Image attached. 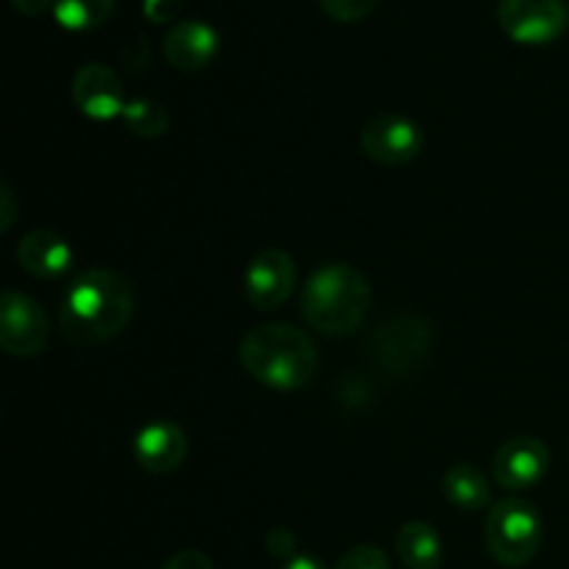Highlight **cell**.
I'll use <instances>...</instances> for the list:
<instances>
[{"instance_id": "obj_1", "label": "cell", "mask_w": 569, "mask_h": 569, "mask_svg": "<svg viewBox=\"0 0 569 569\" xmlns=\"http://www.w3.org/2000/svg\"><path fill=\"white\" fill-rule=\"evenodd\" d=\"M131 315V283L109 267H89L78 272L61 298V331L81 348L120 337Z\"/></svg>"}, {"instance_id": "obj_2", "label": "cell", "mask_w": 569, "mask_h": 569, "mask_svg": "<svg viewBox=\"0 0 569 569\" xmlns=\"http://www.w3.org/2000/svg\"><path fill=\"white\" fill-rule=\"evenodd\" d=\"M239 361L253 381L276 392L309 387L317 376L315 342L287 322H267L244 333L239 342Z\"/></svg>"}, {"instance_id": "obj_3", "label": "cell", "mask_w": 569, "mask_h": 569, "mask_svg": "<svg viewBox=\"0 0 569 569\" xmlns=\"http://www.w3.org/2000/svg\"><path fill=\"white\" fill-rule=\"evenodd\" d=\"M372 289L365 272L345 261L317 267L300 295L303 320L322 337H348L365 322Z\"/></svg>"}, {"instance_id": "obj_4", "label": "cell", "mask_w": 569, "mask_h": 569, "mask_svg": "<svg viewBox=\"0 0 569 569\" xmlns=\"http://www.w3.org/2000/svg\"><path fill=\"white\" fill-rule=\"evenodd\" d=\"M483 539L498 565L526 567L542 548V517L528 500H500L489 509Z\"/></svg>"}, {"instance_id": "obj_5", "label": "cell", "mask_w": 569, "mask_h": 569, "mask_svg": "<svg viewBox=\"0 0 569 569\" xmlns=\"http://www.w3.org/2000/svg\"><path fill=\"white\" fill-rule=\"evenodd\" d=\"M433 342L431 322L426 317L415 315V311H403L395 315L372 333L370 353L372 365L378 370L389 372V376H406L415 370L422 359L428 356Z\"/></svg>"}, {"instance_id": "obj_6", "label": "cell", "mask_w": 569, "mask_h": 569, "mask_svg": "<svg viewBox=\"0 0 569 569\" xmlns=\"http://www.w3.org/2000/svg\"><path fill=\"white\" fill-rule=\"evenodd\" d=\"M48 345V315L42 306L17 289L0 298V348L17 359H33Z\"/></svg>"}, {"instance_id": "obj_7", "label": "cell", "mask_w": 569, "mask_h": 569, "mask_svg": "<svg viewBox=\"0 0 569 569\" xmlns=\"http://www.w3.org/2000/svg\"><path fill=\"white\" fill-rule=\"evenodd\" d=\"M498 22L520 44H548L567 31L565 0H500Z\"/></svg>"}, {"instance_id": "obj_8", "label": "cell", "mask_w": 569, "mask_h": 569, "mask_svg": "<svg viewBox=\"0 0 569 569\" xmlns=\"http://www.w3.org/2000/svg\"><path fill=\"white\" fill-rule=\"evenodd\" d=\"M295 283H298V267L287 250H259L244 270V298L253 309L276 311L287 303Z\"/></svg>"}, {"instance_id": "obj_9", "label": "cell", "mask_w": 569, "mask_h": 569, "mask_svg": "<svg viewBox=\"0 0 569 569\" xmlns=\"http://www.w3.org/2000/svg\"><path fill=\"white\" fill-rule=\"evenodd\" d=\"M426 148L420 126L403 114H378L361 131V150L367 159L383 167H403Z\"/></svg>"}, {"instance_id": "obj_10", "label": "cell", "mask_w": 569, "mask_h": 569, "mask_svg": "<svg viewBox=\"0 0 569 569\" xmlns=\"http://www.w3.org/2000/svg\"><path fill=\"white\" fill-rule=\"evenodd\" d=\"M550 470V450L537 437H517L500 445L492 461V478L509 492H526L537 487Z\"/></svg>"}, {"instance_id": "obj_11", "label": "cell", "mask_w": 569, "mask_h": 569, "mask_svg": "<svg viewBox=\"0 0 569 569\" xmlns=\"http://www.w3.org/2000/svg\"><path fill=\"white\" fill-rule=\"evenodd\" d=\"M72 100L89 120H111L126 111V89L120 76L100 61H89L72 78Z\"/></svg>"}, {"instance_id": "obj_12", "label": "cell", "mask_w": 569, "mask_h": 569, "mask_svg": "<svg viewBox=\"0 0 569 569\" xmlns=\"http://www.w3.org/2000/svg\"><path fill=\"white\" fill-rule=\"evenodd\" d=\"M187 433L170 420H153L133 437V459L150 476H170L187 459Z\"/></svg>"}, {"instance_id": "obj_13", "label": "cell", "mask_w": 569, "mask_h": 569, "mask_svg": "<svg viewBox=\"0 0 569 569\" xmlns=\"http://www.w3.org/2000/svg\"><path fill=\"white\" fill-rule=\"evenodd\" d=\"M217 48H220V37L209 22L200 20L178 22L164 37V59L183 72L203 70L217 56Z\"/></svg>"}, {"instance_id": "obj_14", "label": "cell", "mask_w": 569, "mask_h": 569, "mask_svg": "<svg viewBox=\"0 0 569 569\" xmlns=\"http://www.w3.org/2000/svg\"><path fill=\"white\" fill-rule=\"evenodd\" d=\"M17 261L33 278H59L70 270L72 248L61 233L37 228L17 244Z\"/></svg>"}, {"instance_id": "obj_15", "label": "cell", "mask_w": 569, "mask_h": 569, "mask_svg": "<svg viewBox=\"0 0 569 569\" xmlns=\"http://www.w3.org/2000/svg\"><path fill=\"white\" fill-rule=\"evenodd\" d=\"M400 561L409 569H439L445 559L442 537L431 522L411 520L400 526L398 539H395Z\"/></svg>"}, {"instance_id": "obj_16", "label": "cell", "mask_w": 569, "mask_h": 569, "mask_svg": "<svg viewBox=\"0 0 569 569\" xmlns=\"http://www.w3.org/2000/svg\"><path fill=\"white\" fill-rule=\"evenodd\" d=\"M442 492L461 511L487 509L489 498H492V492H489V478L476 465H467V461H459V465H453L445 472Z\"/></svg>"}, {"instance_id": "obj_17", "label": "cell", "mask_w": 569, "mask_h": 569, "mask_svg": "<svg viewBox=\"0 0 569 569\" xmlns=\"http://www.w3.org/2000/svg\"><path fill=\"white\" fill-rule=\"evenodd\" d=\"M117 0H56L53 14L67 31H94L114 14Z\"/></svg>"}, {"instance_id": "obj_18", "label": "cell", "mask_w": 569, "mask_h": 569, "mask_svg": "<svg viewBox=\"0 0 569 569\" xmlns=\"http://www.w3.org/2000/svg\"><path fill=\"white\" fill-rule=\"evenodd\" d=\"M122 122L139 139H156L170 128V114L161 103L150 98H137L122 111Z\"/></svg>"}, {"instance_id": "obj_19", "label": "cell", "mask_w": 569, "mask_h": 569, "mask_svg": "<svg viewBox=\"0 0 569 569\" xmlns=\"http://www.w3.org/2000/svg\"><path fill=\"white\" fill-rule=\"evenodd\" d=\"M328 17L339 22H359L378 9L381 0H317Z\"/></svg>"}, {"instance_id": "obj_20", "label": "cell", "mask_w": 569, "mask_h": 569, "mask_svg": "<svg viewBox=\"0 0 569 569\" xmlns=\"http://www.w3.org/2000/svg\"><path fill=\"white\" fill-rule=\"evenodd\" d=\"M337 569H392L389 567L387 553L376 545H356L339 559Z\"/></svg>"}, {"instance_id": "obj_21", "label": "cell", "mask_w": 569, "mask_h": 569, "mask_svg": "<svg viewBox=\"0 0 569 569\" xmlns=\"http://www.w3.org/2000/svg\"><path fill=\"white\" fill-rule=\"evenodd\" d=\"M267 550H270V556L283 559V565H287V561H292L298 556V539L287 528H276V531L267 533Z\"/></svg>"}, {"instance_id": "obj_22", "label": "cell", "mask_w": 569, "mask_h": 569, "mask_svg": "<svg viewBox=\"0 0 569 569\" xmlns=\"http://www.w3.org/2000/svg\"><path fill=\"white\" fill-rule=\"evenodd\" d=\"M161 569H214L203 550H178L161 565Z\"/></svg>"}, {"instance_id": "obj_23", "label": "cell", "mask_w": 569, "mask_h": 569, "mask_svg": "<svg viewBox=\"0 0 569 569\" xmlns=\"http://www.w3.org/2000/svg\"><path fill=\"white\" fill-rule=\"evenodd\" d=\"M183 0H144V17L150 22H170L181 11Z\"/></svg>"}, {"instance_id": "obj_24", "label": "cell", "mask_w": 569, "mask_h": 569, "mask_svg": "<svg viewBox=\"0 0 569 569\" xmlns=\"http://www.w3.org/2000/svg\"><path fill=\"white\" fill-rule=\"evenodd\" d=\"M14 214H17V200L11 194L9 183L0 187V231L9 233L11 226H14Z\"/></svg>"}, {"instance_id": "obj_25", "label": "cell", "mask_w": 569, "mask_h": 569, "mask_svg": "<svg viewBox=\"0 0 569 569\" xmlns=\"http://www.w3.org/2000/svg\"><path fill=\"white\" fill-rule=\"evenodd\" d=\"M56 0H11V6H14L20 14H28V17H39L44 14L48 9H53Z\"/></svg>"}, {"instance_id": "obj_26", "label": "cell", "mask_w": 569, "mask_h": 569, "mask_svg": "<svg viewBox=\"0 0 569 569\" xmlns=\"http://www.w3.org/2000/svg\"><path fill=\"white\" fill-rule=\"evenodd\" d=\"M281 569H326L320 559H315V556H295L292 561H287Z\"/></svg>"}]
</instances>
